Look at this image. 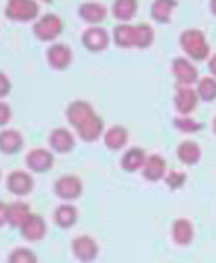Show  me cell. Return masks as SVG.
<instances>
[{
  "mask_svg": "<svg viewBox=\"0 0 216 263\" xmlns=\"http://www.w3.org/2000/svg\"><path fill=\"white\" fill-rule=\"evenodd\" d=\"M180 46L187 53L188 58L197 61H202L210 54V43L206 40L205 31L195 27H188L180 33Z\"/></svg>",
  "mask_w": 216,
  "mask_h": 263,
  "instance_id": "cell-1",
  "label": "cell"
},
{
  "mask_svg": "<svg viewBox=\"0 0 216 263\" xmlns=\"http://www.w3.org/2000/svg\"><path fill=\"white\" fill-rule=\"evenodd\" d=\"M64 28V22L57 13L46 12L33 23V33L43 41H51L61 35Z\"/></svg>",
  "mask_w": 216,
  "mask_h": 263,
  "instance_id": "cell-2",
  "label": "cell"
},
{
  "mask_svg": "<svg viewBox=\"0 0 216 263\" xmlns=\"http://www.w3.org/2000/svg\"><path fill=\"white\" fill-rule=\"evenodd\" d=\"M71 252H72V257L79 263H94L98 258L100 247H98V242L92 235L82 234L76 238H72Z\"/></svg>",
  "mask_w": 216,
  "mask_h": 263,
  "instance_id": "cell-3",
  "label": "cell"
},
{
  "mask_svg": "<svg viewBox=\"0 0 216 263\" xmlns=\"http://www.w3.org/2000/svg\"><path fill=\"white\" fill-rule=\"evenodd\" d=\"M54 194L59 197L61 201L72 202L79 199L84 193V183L77 175H62L54 181Z\"/></svg>",
  "mask_w": 216,
  "mask_h": 263,
  "instance_id": "cell-4",
  "label": "cell"
},
{
  "mask_svg": "<svg viewBox=\"0 0 216 263\" xmlns=\"http://www.w3.org/2000/svg\"><path fill=\"white\" fill-rule=\"evenodd\" d=\"M39 5L36 0H7L5 15L16 22H31L38 16Z\"/></svg>",
  "mask_w": 216,
  "mask_h": 263,
  "instance_id": "cell-5",
  "label": "cell"
},
{
  "mask_svg": "<svg viewBox=\"0 0 216 263\" xmlns=\"http://www.w3.org/2000/svg\"><path fill=\"white\" fill-rule=\"evenodd\" d=\"M198 101H200V96L197 92V87H192V84H176V94H174V105L179 114H192Z\"/></svg>",
  "mask_w": 216,
  "mask_h": 263,
  "instance_id": "cell-6",
  "label": "cell"
},
{
  "mask_svg": "<svg viewBox=\"0 0 216 263\" xmlns=\"http://www.w3.org/2000/svg\"><path fill=\"white\" fill-rule=\"evenodd\" d=\"M25 163L33 173H46L54 164V153L46 146H35L25 156Z\"/></svg>",
  "mask_w": 216,
  "mask_h": 263,
  "instance_id": "cell-7",
  "label": "cell"
},
{
  "mask_svg": "<svg viewBox=\"0 0 216 263\" xmlns=\"http://www.w3.org/2000/svg\"><path fill=\"white\" fill-rule=\"evenodd\" d=\"M195 226L188 217H177L170 226V238L177 247H190L195 240Z\"/></svg>",
  "mask_w": 216,
  "mask_h": 263,
  "instance_id": "cell-8",
  "label": "cell"
},
{
  "mask_svg": "<svg viewBox=\"0 0 216 263\" xmlns=\"http://www.w3.org/2000/svg\"><path fill=\"white\" fill-rule=\"evenodd\" d=\"M170 69L174 76H176L177 82H180V84H193L195 81H198V76H200L197 64L192 61V58H187V56L174 58Z\"/></svg>",
  "mask_w": 216,
  "mask_h": 263,
  "instance_id": "cell-9",
  "label": "cell"
},
{
  "mask_svg": "<svg viewBox=\"0 0 216 263\" xmlns=\"http://www.w3.org/2000/svg\"><path fill=\"white\" fill-rule=\"evenodd\" d=\"M80 40L84 46L90 51H100V49H105L110 43V33L105 27L98 23H94V25H89V27L82 31L80 35Z\"/></svg>",
  "mask_w": 216,
  "mask_h": 263,
  "instance_id": "cell-10",
  "label": "cell"
},
{
  "mask_svg": "<svg viewBox=\"0 0 216 263\" xmlns=\"http://www.w3.org/2000/svg\"><path fill=\"white\" fill-rule=\"evenodd\" d=\"M5 184H7V189L12 194L23 197V196H27L33 191V187H35V179H33V176L28 171L13 170L7 175Z\"/></svg>",
  "mask_w": 216,
  "mask_h": 263,
  "instance_id": "cell-11",
  "label": "cell"
},
{
  "mask_svg": "<svg viewBox=\"0 0 216 263\" xmlns=\"http://www.w3.org/2000/svg\"><path fill=\"white\" fill-rule=\"evenodd\" d=\"M46 60L54 69L68 68L72 61V48L64 41H54L46 48Z\"/></svg>",
  "mask_w": 216,
  "mask_h": 263,
  "instance_id": "cell-12",
  "label": "cell"
},
{
  "mask_svg": "<svg viewBox=\"0 0 216 263\" xmlns=\"http://www.w3.org/2000/svg\"><path fill=\"white\" fill-rule=\"evenodd\" d=\"M21 237L27 242H41L48 234V224L43 216L39 214H31L28 217V220L18 229Z\"/></svg>",
  "mask_w": 216,
  "mask_h": 263,
  "instance_id": "cell-13",
  "label": "cell"
},
{
  "mask_svg": "<svg viewBox=\"0 0 216 263\" xmlns=\"http://www.w3.org/2000/svg\"><path fill=\"white\" fill-rule=\"evenodd\" d=\"M144 179L156 183V181H162L165 173H167V161L161 153H151L146 156V161L141 168Z\"/></svg>",
  "mask_w": 216,
  "mask_h": 263,
  "instance_id": "cell-14",
  "label": "cell"
},
{
  "mask_svg": "<svg viewBox=\"0 0 216 263\" xmlns=\"http://www.w3.org/2000/svg\"><path fill=\"white\" fill-rule=\"evenodd\" d=\"M48 143L51 146V150L56 153H69L74 145H76V137L66 127H56L49 132Z\"/></svg>",
  "mask_w": 216,
  "mask_h": 263,
  "instance_id": "cell-15",
  "label": "cell"
},
{
  "mask_svg": "<svg viewBox=\"0 0 216 263\" xmlns=\"http://www.w3.org/2000/svg\"><path fill=\"white\" fill-rule=\"evenodd\" d=\"M53 220L54 224L62 229V230H69L77 224L79 220V209L74 205L72 202H66L62 201L53 212Z\"/></svg>",
  "mask_w": 216,
  "mask_h": 263,
  "instance_id": "cell-16",
  "label": "cell"
},
{
  "mask_svg": "<svg viewBox=\"0 0 216 263\" xmlns=\"http://www.w3.org/2000/svg\"><path fill=\"white\" fill-rule=\"evenodd\" d=\"M92 114H95L94 105L89 101H84V99H74L66 107V117H68L69 123L74 127H79Z\"/></svg>",
  "mask_w": 216,
  "mask_h": 263,
  "instance_id": "cell-17",
  "label": "cell"
},
{
  "mask_svg": "<svg viewBox=\"0 0 216 263\" xmlns=\"http://www.w3.org/2000/svg\"><path fill=\"white\" fill-rule=\"evenodd\" d=\"M76 128H77L79 137L84 140V142H95V140L103 134V119L95 112Z\"/></svg>",
  "mask_w": 216,
  "mask_h": 263,
  "instance_id": "cell-18",
  "label": "cell"
},
{
  "mask_svg": "<svg viewBox=\"0 0 216 263\" xmlns=\"http://www.w3.org/2000/svg\"><path fill=\"white\" fill-rule=\"evenodd\" d=\"M176 155L179 161H182L187 166H193L198 161L202 160V146L198 145L195 140H182V142L177 145Z\"/></svg>",
  "mask_w": 216,
  "mask_h": 263,
  "instance_id": "cell-19",
  "label": "cell"
},
{
  "mask_svg": "<svg viewBox=\"0 0 216 263\" xmlns=\"http://www.w3.org/2000/svg\"><path fill=\"white\" fill-rule=\"evenodd\" d=\"M146 150L141 146H129L128 150H124V153L120 158V166L128 171V173H135L138 170L143 168V164L146 161Z\"/></svg>",
  "mask_w": 216,
  "mask_h": 263,
  "instance_id": "cell-20",
  "label": "cell"
},
{
  "mask_svg": "<svg viewBox=\"0 0 216 263\" xmlns=\"http://www.w3.org/2000/svg\"><path fill=\"white\" fill-rule=\"evenodd\" d=\"M25 138L20 130L16 128H4L0 130V152L5 155L18 153L23 146Z\"/></svg>",
  "mask_w": 216,
  "mask_h": 263,
  "instance_id": "cell-21",
  "label": "cell"
},
{
  "mask_svg": "<svg viewBox=\"0 0 216 263\" xmlns=\"http://www.w3.org/2000/svg\"><path fill=\"white\" fill-rule=\"evenodd\" d=\"M108 13L106 5L102 2H97V0H87V2H82L79 5V15L82 20H85L87 23L94 25V23H100Z\"/></svg>",
  "mask_w": 216,
  "mask_h": 263,
  "instance_id": "cell-22",
  "label": "cell"
},
{
  "mask_svg": "<svg viewBox=\"0 0 216 263\" xmlns=\"http://www.w3.org/2000/svg\"><path fill=\"white\" fill-rule=\"evenodd\" d=\"M128 128L121 123H113L103 132V142L110 150H120L128 143Z\"/></svg>",
  "mask_w": 216,
  "mask_h": 263,
  "instance_id": "cell-23",
  "label": "cell"
},
{
  "mask_svg": "<svg viewBox=\"0 0 216 263\" xmlns=\"http://www.w3.org/2000/svg\"><path fill=\"white\" fill-rule=\"evenodd\" d=\"M31 208L28 202L16 199L8 204V226L12 229H20L31 216Z\"/></svg>",
  "mask_w": 216,
  "mask_h": 263,
  "instance_id": "cell-24",
  "label": "cell"
},
{
  "mask_svg": "<svg viewBox=\"0 0 216 263\" xmlns=\"http://www.w3.org/2000/svg\"><path fill=\"white\" fill-rule=\"evenodd\" d=\"M113 41L118 46L131 48L135 46V23H118L112 31Z\"/></svg>",
  "mask_w": 216,
  "mask_h": 263,
  "instance_id": "cell-25",
  "label": "cell"
},
{
  "mask_svg": "<svg viewBox=\"0 0 216 263\" xmlns=\"http://www.w3.org/2000/svg\"><path fill=\"white\" fill-rule=\"evenodd\" d=\"M177 5H179L177 0H153V4H151L153 18L161 23L169 22Z\"/></svg>",
  "mask_w": 216,
  "mask_h": 263,
  "instance_id": "cell-26",
  "label": "cell"
},
{
  "mask_svg": "<svg viewBox=\"0 0 216 263\" xmlns=\"http://www.w3.org/2000/svg\"><path fill=\"white\" fill-rule=\"evenodd\" d=\"M138 10V0H113L112 13L121 22H126L135 16Z\"/></svg>",
  "mask_w": 216,
  "mask_h": 263,
  "instance_id": "cell-27",
  "label": "cell"
},
{
  "mask_svg": "<svg viewBox=\"0 0 216 263\" xmlns=\"http://www.w3.org/2000/svg\"><path fill=\"white\" fill-rule=\"evenodd\" d=\"M154 28L153 25L146 22L135 23V46L136 48H147L154 41Z\"/></svg>",
  "mask_w": 216,
  "mask_h": 263,
  "instance_id": "cell-28",
  "label": "cell"
},
{
  "mask_svg": "<svg viewBox=\"0 0 216 263\" xmlns=\"http://www.w3.org/2000/svg\"><path fill=\"white\" fill-rule=\"evenodd\" d=\"M197 92L203 101H213L216 99V78L213 76H202L197 81Z\"/></svg>",
  "mask_w": 216,
  "mask_h": 263,
  "instance_id": "cell-29",
  "label": "cell"
},
{
  "mask_svg": "<svg viewBox=\"0 0 216 263\" xmlns=\"http://www.w3.org/2000/svg\"><path fill=\"white\" fill-rule=\"evenodd\" d=\"M174 125L182 132L192 134V132H198L203 128V122L192 117V115H188V114H180L177 117H174Z\"/></svg>",
  "mask_w": 216,
  "mask_h": 263,
  "instance_id": "cell-30",
  "label": "cell"
},
{
  "mask_svg": "<svg viewBox=\"0 0 216 263\" xmlns=\"http://www.w3.org/2000/svg\"><path fill=\"white\" fill-rule=\"evenodd\" d=\"M7 263H38V257L28 247H15L8 253Z\"/></svg>",
  "mask_w": 216,
  "mask_h": 263,
  "instance_id": "cell-31",
  "label": "cell"
},
{
  "mask_svg": "<svg viewBox=\"0 0 216 263\" xmlns=\"http://www.w3.org/2000/svg\"><path fill=\"white\" fill-rule=\"evenodd\" d=\"M187 178L188 176H187V173L184 170L172 168V170H167V173H165V176H164L162 181L169 189H172V191H177V189H182L185 186Z\"/></svg>",
  "mask_w": 216,
  "mask_h": 263,
  "instance_id": "cell-32",
  "label": "cell"
},
{
  "mask_svg": "<svg viewBox=\"0 0 216 263\" xmlns=\"http://www.w3.org/2000/svg\"><path fill=\"white\" fill-rule=\"evenodd\" d=\"M12 107L8 102L5 101H0V127L5 125V123L12 119Z\"/></svg>",
  "mask_w": 216,
  "mask_h": 263,
  "instance_id": "cell-33",
  "label": "cell"
},
{
  "mask_svg": "<svg viewBox=\"0 0 216 263\" xmlns=\"http://www.w3.org/2000/svg\"><path fill=\"white\" fill-rule=\"evenodd\" d=\"M10 89H12L10 79H8V76L4 71H0V97L7 96L8 92H10Z\"/></svg>",
  "mask_w": 216,
  "mask_h": 263,
  "instance_id": "cell-34",
  "label": "cell"
},
{
  "mask_svg": "<svg viewBox=\"0 0 216 263\" xmlns=\"http://www.w3.org/2000/svg\"><path fill=\"white\" fill-rule=\"evenodd\" d=\"M8 226V204L0 201V229Z\"/></svg>",
  "mask_w": 216,
  "mask_h": 263,
  "instance_id": "cell-35",
  "label": "cell"
},
{
  "mask_svg": "<svg viewBox=\"0 0 216 263\" xmlns=\"http://www.w3.org/2000/svg\"><path fill=\"white\" fill-rule=\"evenodd\" d=\"M208 68H210V72L216 78V53H213V54L208 58Z\"/></svg>",
  "mask_w": 216,
  "mask_h": 263,
  "instance_id": "cell-36",
  "label": "cell"
},
{
  "mask_svg": "<svg viewBox=\"0 0 216 263\" xmlns=\"http://www.w3.org/2000/svg\"><path fill=\"white\" fill-rule=\"evenodd\" d=\"M210 8H211V12L216 15V0H210Z\"/></svg>",
  "mask_w": 216,
  "mask_h": 263,
  "instance_id": "cell-37",
  "label": "cell"
},
{
  "mask_svg": "<svg viewBox=\"0 0 216 263\" xmlns=\"http://www.w3.org/2000/svg\"><path fill=\"white\" fill-rule=\"evenodd\" d=\"M211 125H213V132H214V134H216V115H214V117H213V123H211Z\"/></svg>",
  "mask_w": 216,
  "mask_h": 263,
  "instance_id": "cell-38",
  "label": "cell"
},
{
  "mask_svg": "<svg viewBox=\"0 0 216 263\" xmlns=\"http://www.w3.org/2000/svg\"><path fill=\"white\" fill-rule=\"evenodd\" d=\"M43 2H51V0H43Z\"/></svg>",
  "mask_w": 216,
  "mask_h": 263,
  "instance_id": "cell-39",
  "label": "cell"
},
{
  "mask_svg": "<svg viewBox=\"0 0 216 263\" xmlns=\"http://www.w3.org/2000/svg\"><path fill=\"white\" fill-rule=\"evenodd\" d=\"M0 176H2V171H0Z\"/></svg>",
  "mask_w": 216,
  "mask_h": 263,
  "instance_id": "cell-40",
  "label": "cell"
}]
</instances>
